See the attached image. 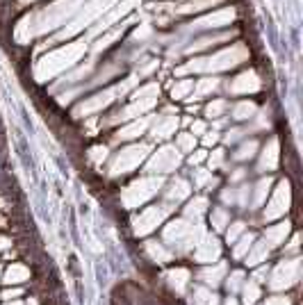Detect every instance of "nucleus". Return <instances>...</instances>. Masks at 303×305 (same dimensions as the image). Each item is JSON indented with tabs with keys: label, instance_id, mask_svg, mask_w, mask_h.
Returning <instances> with one entry per match:
<instances>
[{
	"label": "nucleus",
	"instance_id": "11",
	"mask_svg": "<svg viewBox=\"0 0 303 305\" xmlns=\"http://www.w3.org/2000/svg\"><path fill=\"white\" fill-rule=\"evenodd\" d=\"M226 271H228V267H226L223 262H219V264H214V267L203 269L201 280H203L205 285H212V287H217V285L223 280V275H226Z\"/></svg>",
	"mask_w": 303,
	"mask_h": 305
},
{
	"label": "nucleus",
	"instance_id": "16",
	"mask_svg": "<svg viewBox=\"0 0 303 305\" xmlns=\"http://www.w3.org/2000/svg\"><path fill=\"white\" fill-rule=\"evenodd\" d=\"M194 305H217L219 303V298H217V294L214 292H210V289H205V287H201V289H196V294H194Z\"/></svg>",
	"mask_w": 303,
	"mask_h": 305
},
{
	"label": "nucleus",
	"instance_id": "38",
	"mask_svg": "<svg viewBox=\"0 0 303 305\" xmlns=\"http://www.w3.org/2000/svg\"><path fill=\"white\" fill-rule=\"evenodd\" d=\"M265 275H267V271H265V269H260V271H256V280H262Z\"/></svg>",
	"mask_w": 303,
	"mask_h": 305
},
{
	"label": "nucleus",
	"instance_id": "30",
	"mask_svg": "<svg viewBox=\"0 0 303 305\" xmlns=\"http://www.w3.org/2000/svg\"><path fill=\"white\" fill-rule=\"evenodd\" d=\"M267 305H290V298H285V296H273L267 301Z\"/></svg>",
	"mask_w": 303,
	"mask_h": 305
},
{
	"label": "nucleus",
	"instance_id": "13",
	"mask_svg": "<svg viewBox=\"0 0 303 305\" xmlns=\"http://www.w3.org/2000/svg\"><path fill=\"white\" fill-rule=\"evenodd\" d=\"M169 285L175 289V292H185V287H187V280H189V271L187 269H173V271H169Z\"/></svg>",
	"mask_w": 303,
	"mask_h": 305
},
{
	"label": "nucleus",
	"instance_id": "8",
	"mask_svg": "<svg viewBox=\"0 0 303 305\" xmlns=\"http://www.w3.org/2000/svg\"><path fill=\"white\" fill-rule=\"evenodd\" d=\"M175 164H178V152H175L173 148H164L153 157V162H150L148 169L150 171H169V169H173Z\"/></svg>",
	"mask_w": 303,
	"mask_h": 305
},
{
	"label": "nucleus",
	"instance_id": "33",
	"mask_svg": "<svg viewBox=\"0 0 303 305\" xmlns=\"http://www.w3.org/2000/svg\"><path fill=\"white\" fill-rule=\"evenodd\" d=\"M253 148H256V144H248V146H244V148L239 150V155H237V157H251V155H253V152H251Z\"/></svg>",
	"mask_w": 303,
	"mask_h": 305
},
{
	"label": "nucleus",
	"instance_id": "32",
	"mask_svg": "<svg viewBox=\"0 0 303 305\" xmlns=\"http://www.w3.org/2000/svg\"><path fill=\"white\" fill-rule=\"evenodd\" d=\"M221 160H223V155H221V150H214V155H212V160H210V166H219V164H221Z\"/></svg>",
	"mask_w": 303,
	"mask_h": 305
},
{
	"label": "nucleus",
	"instance_id": "18",
	"mask_svg": "<svg viewBox=\"0 0 303 305\" xmlns=\"http://www.w3.org/2000/svg\"><path fill=\"white\" fill-rule=\"evenodd\" d=\"M175 128V119H169V121H160V125H155V137L164 139V137L171 135V130Z\"/></svg>",
	"mask_w": 303,
	"mask_h": 305
},
{
	"label": "nucleus",
	"instance_id": "19",
	"mask_svg": "<svg viewBox=\"0 0 303 305\" xmlns=\"http://www.w3.org/2000/svg\"><path fill=\"white\" fill-rule=\"evenodd\" d=\"M171 194H169V198H175V200H180V198H185V196L189 194V187L185 180H178V183H173V187H171Z\"/></svg>",
	"mask_w": 303,
	"mask_h": 305
},
{
	"label": "nucleus",
	"instance_id": "34",
	"mask_svg": "<svg viewBox=\"0 0 303 305\" xmlns=\"http://www.w3.org/2000/svg\"><path fill=\"white\" fill-rule=\"evenodd\" d=\"M192 132H194V135H201V132H205V123L203 121H196L192 125Z\"/></svg>",
	"mask_w": 303,
	"mask_h": 305
},
{
	"label": "nucleus",
	"instance_id": "41",
	"mask_svg": "<svg viewBox=\"0 0 303 305\" xmlns=\"http://www.w3.org/2000/svg\"><path fill=\"white\" fill-rule=\"evenodd\" d=\"M0 273H3V271H0Z\"/></svg>",
	"mask_w": 303,
	"mask_h": 305
},
{
	"label": "nucleus",
	"instance_id": "21",
	"mask_svg": "<svg viewBox=\"0 0 303 305\" xmlns=\"http://www.w3.org/2000/svg\"><path fill=\"white\" fill-rule=\"evenodd\" d=\"M242 278H244V273L242 271H233L231 273V278H228V292H237V289H239V285H242Z\"/></svg>",
	"mask_w": 303,
	"mask_h": 305
},
{
	"label": "nucleus",
	"instance_id": "24",
	"mask_svg": "<svg viewBox=\"0 0 303 305\" xmlns=\"http://www.w3.org/2000/svg\"><path fill=\"white\" fill-rule=\"evenodd\" d=\"M262 164L269 166V169H273V166H276V141L271 144L269 152H265V162H262Z\"/></svg>",
	"mask_w": 303,
	"mask_h": 305
},
{
	"label": "nucleus",
	"instance_id": "35",
	"mask_svg": "<svg viewBox=\"0 0 303 305\" xmlns=\"http://www.w3.org/2000/svg\"><path fill=\"white\" fill-rule=\"evenodd\" d=\"M203 160H205V152L198 150L196 155H192V160H189V162H192V164H198V162H203Z\"/></svg>",
	"mask_w": 303,
	"mask_h": 305
},
{
	"label": "nucleus",
	"instance_id": "29",
	"mask_svg": "<svg viewBox=\"0 0 303 305\" xmlns=\"http://www.w3.org/2000/svg\"><path fill=\"white\" fill-rule=\"evenodd\" d=\"M189 87H192V85H189V82H183V85H178V87H175V89H173V98H183L185 93L189 91Z\"/></svg>",
	"mask_w": 303,
	"mask_h": 305
},
{
	"label": "nucleus",
	"instance_id": "3",
	"mask_svg": "<svg viewBox=\"0 0 303 305\" xmlns=\"http://www.w3.org/2000/svg\"><path fill=\"white\" fill-rule=\"evenodd\" d=\"M158 187H160V180H141V183H135L123 196L125 205H137V203H141V200L150 198Z\"/></svg>",
	"mask_w": 303,
	"mask_h": 305
},
{
	"label": "nucleus",
	"instance_id": "25",
	"mask_svg": "<svg viewBox=\"0 0 303 305\" xmlns=\"http://www.w3.org/2000/svg\"><path fill=\"white\" fill-rule=\"evenodd\" d=\"M269 178L267 180H262L260 185H258V194H256V203H262V200H265V196H267V189H269Z\"/></svg>",
	"mask_w": 303,
	"mask_h": 305
},
{
	"label": "nucleus",
	"instance_id": "4",
	"mask_svg": "<svg viewBox=\"0 0 303 305\" xmlns=\"http://www.w3.org/2000/svg\"><path fill=\"white\" fill-rule=\"evenodd\" d=\"M164 216H167V208H160V210L158 208H150V210H146V212L141 214L139 219H135V233L137 235L150 233L155 225L162 223Z\"/></svg>",
	"mask_w": 303,
	"mask_h": 305
},
{
	"label": "nucleus",
	"instance_id": "5",
	"mask_svg": "<svg viewBox=\"0 0 303 305\" xmlns=\"http://www.w3.org/2000/svg\"><path fill=\"white\" fill-rule=\"evenodd\" d=\"M144 155H146L144 146H135V148L123 150L114 162V173H125V169H133L137 162L144 160Z\"/></svg>",
	"mask_w": 303,
	"mask_h": 305
},
{
	"label": "nucleus",
	"instance_id": "2",
	"mask_svg": "<svg viewBox=\"0 0 303 305\" xmlns=\"http://www.w3.org/2000/svg\"><path fill=\"white\" fill-rule=\"evenodd\" d=\"M299 271L301 264L299 260H287V262H281L271 273V289H285L292 287V285L299 280Z\"/></svg>",
	"mask_w": 303,
	"mask_h": 305
},
{
	"label": "nucleus",
	"instance_id": "36",
	"mask_svg": "<svg viewBox=\"0 0 303 305\" xmlns=\"http://www.w3.org/2000/svg\"><path fill=\"white\" fill-rule=\"evenodd\" d=\"M214 141H217V135H214V132H212V135H208V137H205V144H214Z\"/></svg>",
	"mask_w": 303,
	"mask_h": 305
},
{
	"label": "nucleus",
	"instance_id": "9",
	"mask_svg": "<svg viewBox=\"0 0 303 305\" xmlns=\"http://www.w3.org/2000/svg\"><path fill=\"white\" fill-rule=\"evenodd\" d=\"M28 278H30V269L23 267V264H12V267L5 271L3 283H7V285H21V283H26Z\"/></svg>",
	"mask_w": 303,
	"mask_h": 305
},
{
	"label": "nucleus",
	"instance_id": "26",
	"mask_svg": "<svg viewBox=\"0 0 303 305\" xmlns=\"http://www.w3.org/2000/svg\"><path fill=\"white\" fill-rule=\"evenodd\" d=\"M203 208H205V200H203V198H196L194 203H189L187 214H189V216H192V214H201V212H203Z\"/></svg>",
	"mask_w": 303,
	"mask_h": 305
},
{
	"label": "nucleus",
	"instance_id": "31",
	"mask_svg": "<svg viewBox=\"0 0 303 305\" xmlns=\"http://www.w3.org/2000/svg\"><path fill=\"white\" fill-rule=\"evenodd\" d=\"M16 296H21V289H18V287L7 289V292L3 294V298H7V301H12V298H16Z\"/></svg>",
	"mask_w": 303,
	"mask_h": 305
},
{
	"label": "nucleus",
	"instance_id": "14",
	"mask_svg": "<svg viewBox=\"0 0 303 305\" xmlns=\"http://www.w3.org/2000/svg\"><path fill=\"white\" fill-rule=\"evenodd\" d=\"M146 250L150 253V258H153L155 262H169V260H171V250H167L162 244L148 242V244H146Z\"/></svg>",
	"mask_w": 303,
	"mask_h": 305
},
{
	"label": "nucleus",
	"instance_id": "15",
	"mask_svg": "<svg viewBox=\"0 0 303 305\" xmlns=\"http://www.w3.org/2000/svg\"><path fill=\"white\" fill-rule=\"evenodd\" d=\"M242 292H244V305H256V301L260 298V287H258L256 280H248L242 287Z\"/></svg>",
	"mask_w": 303,
	"mask_h": 305
},
{
	"label": "nucleus",
	"instance_id": "10",
	"mask_svg": "<svg viewBox=\"0 0 303 305\" xmlns=\"http://www.w3.org/2000/svg\"><path fill=\"white\" fill-rule=\"evenodd\" d=\"M269 248H271V246L267 242L253 244L251 248H248V253H246V264H248V267H258L260 262H265L267 255H269Z\"/></svg>",
	"mask_w": 303,
	"mask_h": 305
},
{
	"label": "nucleus",
	"instance_id": "28",
	"mask_svg": "<svg viewBox=\"0 0 303 305\" xmlns=\"http://www.w3.org/2000/svg\"><path fill=\"white\" fill-rule=\"evenodd\" d=\"M178 144H180V148H183V150H189L194 146V135H183Z\"/></svg>",
	"mask_w": 303,
	"mask_h": 305
},
{
	"label": "nucleus",
	"instance_id": "37",
	"mask_svg": "<svg viewBox=\"0 0 303 305\" xmlns=\"http://www.w3.org/2000/svg\"><path fill=\"white\" fill-rule=\"evenodd\" d=\"M9 246V239L7 237H0V250H5Z\"/></svg>",
	"mask_w": 303,
	"mask_h": 305
},
{
	"label": "nucleus",
	"instance_id": "20",
	"mask_svg": "<svg viewBox=\"0 0 303 305\" xmlns=\"http://www.w3.org/2000/svg\"><path fill=\"white\" fill-rule=\"evenodd\" d=\"M226 223H228V214L223 212V210H214V212H212V225H214V230H223V228H226Z\"/></svg>",
	"mask_w": 303,
	"mask_h": 305
},
{
	"label": "nucleus",
	"instance_id": "22",
	"mask_svg": "<svg viewBox=\"0 0 303 305\" xmlns=\"http://www.w3.org/2000/svg\"><path fill=\"white\" fill-rule=\"evenodd\" d=\"M242 233H244V223H235V225H233V228H231V230H228V233H226V239H228V244H235L237 239H239V235H242Z\"/></svg>",
	"mask_w": 303,
	"mask_h": 305
},
{
	"label": "nucleus",
	"instance_id": "39",
	"mask_svg": "<svg viewBox=\"0 0 303 305\" xmlns=\"http://www.w3.org/2000/svg\"><path fill=\"white\" fill-rule=\"evenodd\" d=\"M226 305H237V301H235V298H228Z\"/></svg>",
	"mask_w": 303,
	"mask_h": 305
},
{
	"label": "nucleus",
	"instance_id": "7",
	"mask_svg": "<svg viewBox=\"0 0 303 305\" xmlns=\"http://www.w3.org/2000/svg\"><path fill=\"white\" fill-rule=\"evenodd\" d=\"M219 253H221V246L214 237H203V242L196 246V260L198 262H214V260L219 258Z\"/></svg>",
	"mask_w": 303,
	"mask_h": 305
},
{
	"label": "nucleus",
	"instance_id": "17",
	"mask_svg": "<svg viewBox=\"0 0 303 305\" xmlns=\"http://www.w3.org/2000/svg\"><path fill=\"white\" fill-rule=\"evenodd\" d=\"M253 246V235L248 233V235H244L242 239L237 242V246H235V258H244V255L248 253V248Z\"/></svg>",
	"mask_w": 303,
	"mask_h": 305
},
{
	"label": "nucleus",
	"instance_id": "40",
	"mask_svg": "<svg viewBox=\"0 0 303 305\" xmlns=\"http://www.w3.org/2000/svg\"><path fill=\"white\" fill-rule=\"evenodd\" d=\"M7 305H21V303H7Z\"/></svg>",
	"mask_w": 303,
	"mask_h": 305
},
{
	"label": "nucleus",
	"instance_id": "27",
	"mask_svg": "<svg viewBox=\"0 0 303 305\" xmlns=\"http://www.w3.org/2000/svg\"><path fill=\"white\" fill-rule=\"evenodd\" d=\"M223 107H226V103L223 100H217V103H212V105L208 107V116H219L223 112Z\"/></svg>",
	"mask_w": 303,
	"mask_h": 305
},
{
	"label": "nucleus",
	"instance_id": "1",
	"mask_svg": "<svg viewBox=\"0 0 303 305\" xmlns=\"http://www.w3.org/2000/svg\"><path fill=\"white\" fill-rule=\"evenodd\" d=\"M201 235V228H194V225L185 223V221H178V223H171L167 230H164V239L169 242H175L180 248H189V246L196 244V237Z\"/></svg>",
	"mask_w": 303,
	"mask_h": 305
},
{
	"label": "nucleus",
	"instance_id": "6",
	"mask_svg": "<svg viewBox=\"0 0 303 305\" xmlns=\"http://www.w3.org/2000/svg\"><path fill=\"white\" fill-rule=\"evenodd\" d=\"M287 203H290V189H287V183H281V189H278L276 198L271 200L269 210L265 212V219H269V221H271V219H276V216L285 214Z\"/></svg>",
	"mask_w": 303,
	"mask_h": 305
},
{
	"label": "nucleus",
	"instance_id": "12",
	"mask_svg": "<svg viewBox=\"0 0 303 305\" xmlns=\"http://www.w3.org/2000/svg\"><path fill=\"white\" fill-rule=\"evenodd\" d=\"M287 233H290V223H278V225H273V228L267 230V235H265V242L269 244V246H281L283 244V239L287 237Z\"/></svg>",
	"mask_w": 303,
	"mask_h": 305
},
{
	"label": "nucleus",
	"instance_id": "23",
	"mask_svg": "<svg viewBox=\"0 0 303 305\" xmlns=\"http://www.w3.org/2000/svg\"><path fill=\"white\" fill-rule=\"evenodd\" d=\"M253 114V105L251 103H242V105H237L235 110V119H246V116Z\"/></svg>",
	"mask_w": 303,
	"mask_h": 305
}]
</instances>
